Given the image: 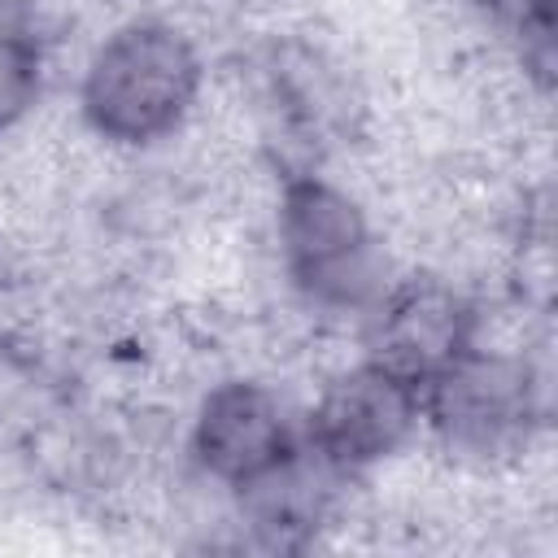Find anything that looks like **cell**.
<instances>
[{"label": "cell", "instance_id": "obj_6", "mask_svg": "<svg viewBox=\"0 0 558 558\" xmlns=\"http://www.w3.org/2000/svg\"><path fill=\"white\" fill-rule=\"evenodd\" d=\"M292 453H296L292 423L266 384L222 379L205 392L192 418V462L209 480L244 493Z\"/></svg>", "mask_w": 558, "mask_h": 558}, {"label": "cell", "instance_id": "obj_2", "mask_svg": "<svg viewBox=\"0 0 558 558\" xmlns=\"http://www.w3.org/2000/svg\"><path fill=\"white\" fill-rule=\"evenodd\" d=\"M279 253L292 288L323 310H362L384 292L379 248L362 205L318 174H292L283 183Z\"/></svg>", "mask_w": 558, "mask_h": 558}, {"label": "cell", "instance_id": "obj_3", "mask_svg": "<svg viewBox=\"0 0 558 558\" xmlns=\"http://www.w3.org/2000/svg\"><path fill=\"white\" fill-rule=\"evenodd\" d=\"M541 414L545 397L532 362L480 344L423 388V418L462 453H506L532 436Z\"/></svg>", "mask_w": 558, "mask_h": 558}, {"label": "cell", "instance_id": "obj_7", "mask_svg": "<svg viewBox=\"0 0 558 558\" xmlns=\"http://www.w3.org/2000/svg\"><path fill=\"white\" fill-rule=\"evenodd\" d=\"M44 48L22 26H0V131L22 122L39 100Z\"/></svg>", "mask_w": 558, "mask_h": 558}, {"label": "cell", "instance_id": "obj_4", "mask_svg": "<svg viewBox=\"0 0 558 558\" xmlns=\"http://www.w3.org/2000/svg\"><path fill=\"white\" fill-rule=\"evenodd\" d=\"M480 344V314L453 283L436 275H410L384 288L371 305L366 357L397 379L414 384L418 397L453 362Z\"/></svg>", "mask_w": 558, "mask_h": 558}, {"label": "cell", "instance_id": "obj_5", "mask_svg": "<svg viewBox=\"0 0 558 558\" xmlns=\"http://www.w3.org/2000/svg\"><path fill=\"white\" fill-rule=\"evenodd\" d=\"M418 418H423L418 388L366 357L323 388V397L305 418V449L318 453L340 475H349L397 453L414 436Z\"/></svg>", "mask_w": 558, "mask_h": 558}, {"label": "cell", "instance_id": "obj_1", "mask_svg": "<svg viewBox=\"0 0 558 558\" xmlns=\"http://www.w3.org/2000/svg\"><path fill=\"white\" fill-rule=\"evenodd\" d=\"M201 78V52L179 26L135 17L92 52L78 105L96 135L113 144H153L192 113Z\"/></svg>", "mask_w": 558, "mask_h": 558}]
</instances>
